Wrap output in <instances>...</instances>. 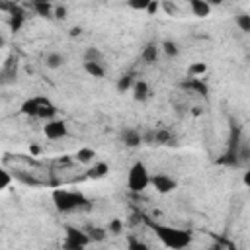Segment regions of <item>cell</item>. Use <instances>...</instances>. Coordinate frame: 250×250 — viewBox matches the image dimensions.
<instances>
[{
    "label": "cell",
    "mask_w": 250,
    "mask_h": 250,
    "mask_svg": "<svg viewBox=\"0 0 250 250\" xmlns=\"http://www.w3.org/2000/svg\"><path fill=\"white\" fill-rule=\"evenodd\" d=\"M94 156H96L94 148H86V146H84V148H78L76 154H74V158H76L80 164H88V162H92Z\"/></svg>",
    "instance_id": "20"
},
{
    "label": "cell",
    "mask_w": 250,
    "mask_h": 250,
    "mask_svg": "<svg viewBox=\"0 0 250 250\" xmlns=\"http://www.w3.org/2000/svg\"><path fill=\"white\" fill-rule=\"evenodd\" d=\"M64 55H61V53H57V51H53V53H49L47 55V59H45V64L49 66V68H61L62 64H64Z\"/></svg>",
    "instance_id": "17"
},
{
    "label": "cell",
    "mask_w": 250,
    "mask_h": 250,
    "mask_svg": "<svg viewBox=\"0 0 250 250\" xmlns=\"http://www.w3.org/2000/svg\"><path fill=\"white\" fill-rule=\"evenodd\" d=\"M84 70L94 76V78H104L105 76V66L104 62H92V61H84Z\"/></svg>",
    "instance_id": "14"
},
{
    "label": "cell",
    "mask_w": 250,
    "mask_h": 250,
    "mask_svg": "<svg viewBox=\"0 0 250 250\" xmlns=\"http://www.w3.org/2000/svg\"><path fill=\"white\" fill-rule=\"evenodd\" d=\"M248 182H250V174L246 172V174H244V184H248Z\"/></svg>",
    "instance_id": "36"
},
{
    "label": "cell",
    "mask_w": 250,
    "mask_h": 250,
    "mask_svg": "<svg viewBox=\"0 0 250 250\" xmlns=\"http://www.w3.org/2000/svg\"><path fill=\"white\" fill-rule=\"evenodd\" d=\"M53 203L57 207V211L61 213H74V211H82V209H90V199L84 197L78 191H68V189H55L53 191Z\"/></svg>",
    "instance_id": "2"
},
{
    "label": "cell",
    "mask_w": 250,
    "mask_h": 250,
    "mask_svg": "<svg viewBox=\"0 0 250 250\" xmlns=\"http://www.w3.org/2000/svg\"><path fill=\"white\" fill-rule=\"evenodd\" d=\"M55 113H57L55 105H53L49 100L41 98V102H39V109H37V115H35V117H39V119H53Z\"/></svg>",
    "instance_id": "13"
},
{
    "label": "cell",
    "mask_w": 250,
    "mask_h": 250,
    "mask_svg": "<svg viewBox=\"0 0 250 250\" xmlns=\"http://www.w3.org/2000/svg\"><path fill=\"white\" fill-rule=\"evenodd\" d=\"M188 72H189V76H203L207 72V64L205 62H193V64H189Z\"/></svg>",
    "instance_id": "25"
},
{
    "label": "cell",
    "mask_w": 250,
    "mask_h": 250,
    "mask_svg": "<svg viewBox=\"0 0 250 250\" xmlns=\"http://www.w3.org/2000/svg\"><path fill=\"white\" fill-rule=\"evenodd\" d=\"M84 61H92V62H104V55L98 47H88L84 53Z\"/></svg>",
    "instance_id": "22"
},
{
    "label": "cell",
    "mask_w": 250,
    "mask_h": 250,
    "mask_svg": "<svg viewBox=\"0 0 250 250\" xmlns=\"http://www.w3.org/2000/svg\"><path fill=\"white\" fill-rule=\"evenodd\" d=\"M188 4H189V8H191L193 16H197V18H209V14H211V4H209L207 0H188Z\"/></svg>",
    "instance_id": "10"
},
{
    "label": "cell",
    "mask_w": 250,
    "mask_h": 250,
    "mask_svg": "<svg viewBox=\"0 0 250 250\" xmlns=\"http://www.w3.org/2000/svg\"><path fill=\"white\" fill-rule=\"evenodd\" d=\"M133 98L137 100V102H145L146 98H148V94H150V90H148V84L145 82V80H135L133 82Z\"/></svg>",
    "instance_id": "12"
},
{
    "label": "cell",
    "mask_w": 250,
    "mask_h": 250,
    "mask_svg": "<svg viewBox=\"0 0 250 250\" xmlns=\"http://www.w3.org/2000/svg\"><path fill=\"white\" fill-rule=\"evenodd\" d=\"M10 21H8V25H10V31H20L21 29V25H23V21H25V12H23V8L20 6V4H16L14 2V6L10 8Z\"/></svg>",
    "instance_id": "8"
},
{
    "label": "cell",
    "mask_w": 250,
    "mask_h": 250,
    "mask_svg": "<svg viewBox=\"0 0 250 250\" xmlns=\"http://www.w3.org/2000/svg\"><path fill=\"white\" fill-rule=\"evenodd\" d=\"M109 172V166H107V162H96L90 170H88V178H94V180H98V178H104L105 174Z\"/></svg>",
    "instance_id": "18"
},
{
    "label": "cell",
    "mask_w": 250,
    "mask_h": 250,
    "mask_svg": "<svg viewBox=\"0 0 250 250\" xmlns=\"http://www.w3.org/2000/svg\"><path fill=\"white\" fill-rule=\"evenodd\" d=\"M4 43H6V41H4V37H0V47H4Z\"/></svg>",
    "instance_id": "38"
},
{
    "label": "cell",
    "mask_w": 250,
    "mask_h": 250,
    "mask_svg": "<svg viewBox=\"0 0 250 250\" xmlns=\"http://www.w3.org/2000/svg\"><path fill=\"white\" fill-rule=\"evenodd\" d=\"M10 182H12L10 172H8V170H4V168L0 166V191H2V189H6V188L10 186Z\"/></svg>",
    "instance_id": "28"
},
{
    "label": "cell",
    "mask_w": 250,
    "mask_h": 250,
    "mask_svg": "<svg viewBox=\"0 0 250 250\" xmlns=\"http://www.w3.org/2000/svg\"><path fill=\"white\" fill-rule=\"evenodd\" d=\"M12 6H14V2H10V0H0V10H2V12H10Z\"/></svg>",
    "instance_id": "35"
},
{
    "label": "cell",
    "mask_w": 250,
    "mask_h": 250,
    "mask_svg": "<svg viewBox=\"0 0 250 250\" xmlns=\"http://www.w3.org/2000/svg\"><path fill=\"white\" fill-rule=\"evenodd\" d=\"M160 8L168 14V16H174V14H178V8H176V4H172V2H168V0H164V2H160Z\"/></svg>",
    "instance_id": "30"
},
{
    "label": "cell",
    "mask_w": 250,
    "mask_h": 250,
    "mask_svg": "<svg viewBox=\"0 0 250 250\" xmlns=\"http://www.w3.org/2000/svg\"><path fill=\"white\" fill-rule=\"evenodd\" d=\"M141 141H143V137H141V133H139L137 129H125V131L121 133V143H123L125 146H129V148L139 146Z\"/></svg>",
    "instance_id": "11"
},
{
    "label": "cell",
    "mask_w": 250,
    "mask_h": 250,
    "mask_svg": "<svg viewBox=\"0 0 250 250\" xmlns=\"http://www.w3.org/2000/svg\"><path fill=\"white\" fill-rule=\"evenodd\" d=\"M53 14H55L57 20H64V18H66V8H64V6H59V8L53 10Z\"/></svg>",
    "instance_id": "34"
},
{
    "label": "cell",
    "mask_w": 250,
    "mask_h": 250,
    "mask_svg": "<svg viewBox=\"0 0 250 250\" xmlns=\"http://www.w3.org/2000/svg\"><path fill=\"white\" fill-rule=\"evenodd\" d=\"M150 4V0H127V6L131 8V10H146V6Z\"/></svg>",
    "instance_id": "27"
},
{
    "label": "cell",
    "mask_w": 250,
    "mask_h": 250,
    "mask_svg": "<svg viewBox=\"0 0 250 250\" xmlns=\"http://www.w3.org/2000/svg\"><path fill=\"white\" fill-rule=\"evenodd\" d=\"M162 51L168 55V57H176L178 53H180V49H178V45L174 43V41H170V39H166V41H162Z\"/></svg>",
    "instance_id": "24"
},
{
    "label": "cell",
    "mask_w": 250,
    "mask_h": 250,
    "mask_svg": "<svg viewBox=\"0 0 250 250\" xmlns=\"http://www.w3.org/2000/svg\"><path fill=\"white\" fill-rule=\"evenodd\" d=\"M43 133L49 141H59V139L68 135V127L62 119H47L45 127H43Z\"/></svg>",
    "instance_id": "5"
},
{
    "label": "cell",
    "mask_w": 250,
    "mask_h": 250,
    "mask_svg": "<svg viewBox=\"0 0 250 250\" xmlns=\"http://www.w3.org/2000/svg\"><path fill=\"white\" fill-rule=\"evenodd\" d=\"M150 186L158 193H170L178 188V182L168 174H154V176H150Z\"/></svg>",
    "instance_id": "6"
},
{
    "label": "cell",
    "mask_w": 250,
    "mask_h": 250,
    "mask_svg": "<svg viewBox=\"0 0 250 250\" xmlns=\"http://www.w3.org/2000/svg\"><path fill=\"white\" fill-rule=\"evenodd\" d=\"M18 80V59L16 57H8L2 70H0V84L2 86H10Z\"/></svg>",
    "instance_id": "7"
},
{
    "label": "cell",
    "mask_w": 250,
    "mask_h": 250,
    "mask_svg": "<svg viewBox=\"0 0 250 250\" xmlns=\"http://www.w3.org/2000/svg\"><path fill=\"white\" fill-rule=\"evenodd\" d=\"M154 141L156 143H172V135L168 131H156L154 133Z\"/></svg>",
    "instance_id": "29"
},
{
    "label": "cell",
    "mask_w": 250,
    "mask_h": 250,
    "mask_svg": "<svg viewBox=\"0 0 250 250\" xmlns=\"http://www.w3.org/2000/svg\"><path fill=\"white\" fill-rule=\"evenodd\" d=\"M88 236H90V240L102 242L105 238V230L104 229H98V227H92V229H88Z\"/></svg>",
    "instance_id": "26"
},
{
    "label": "cell",
    "mask_w": 250,
    "mask_h": 250,
    "mask_svg": "<svg viewBox=\"0 0 250 250\" xmlns=\"http://www.w3.org/2000/svg\"><path fill=\"white\" fill-rule=\"evenodd\" d=\"M133 82H135V78L131 76V74H123V76H119V80H117V92L119 94H125L127 90H131L133 88Z\"/></svg>",
    "instance_id": "21"
},
{
    "label": "cell",
    "mask_w": 250,
    "mask_h": 250,
    "mask_svg": "<svg viewBox=\"0 0 250 250\" xmlns=\"http://www.w3.org/2000/svg\"><path fill=\"white\" fill-rule=\"evenodd\" d=\"M121 221L119 219H111V223H109V232H113V234H119L121 232Z\"/></svg>",
    "instance_id": "33"
},
{
    "label": "cell",
    "mask_w": 250,
    "mask_h": 250,
    "mask_svg": "<svg viewBox=\"0 0 250 250\" xmlns=\"http://www.w3.org/2000/svg\"><path fill=\"white\" fill-rule=\"evenodd\" d=\"M150 186V174L146 170V166L137 160L131 168H129V174H127V188L133 191V193H141L145 191L146 188Z\"/></svg>",
    "instance_id": "3"
},
{
    "label": "cell",
    "mask_w": 250,
    "mask_h": 250,
    "mask_svg": "<svg viewBox=\"0 0 250 250\" xmlns=\"http://www.w3.org/2000/svg\"><path fill=\"white\" fill-rule=\"evenodd\" d=\"M207 2H209V4H221L223 0H207Z\"/></svg>",
    "instance_id": "37"
},
{
    "label": "cell",
    "mask_w": 250,
    "mask_h": 250,
    "mask_svg": "<svg viewBox=\"0 0 250 250\" xmlns=\"http://www.w3.org/2000/svg\"><path fill=\"white\" fill-rule=\"evenodd\" d=\"M180 88L182 90H188V92H193V94H199V96H207L209 94V88L205 86V82L199 80V78H195V76L182 80L180 82Z\"/></svg>",
    "instance_id": "9"
},
{
    "label": "cell",
    "mask_w": 250,
    "mask_h": 250,
    "mask_svg": "<svg viewBox=\"0 0 250 250\" xmlns=\"http://www.w3.org/2000/svg\"><path fill=\"white\" fill-rule=\"evenodd\" d=\"M148 227L152 229V232L158 236V240L166 246V248H172V250H182L186 246L191 244V232L186 230V229H178V227H170V225H160V223H154V221H146Z\"/></svg>",
    "instance_id": "1"
},
{
    "label": "cell",
    "mask_w": 250,
    "mask_h": 250,
    "mask_svg": "<svg viewBox=\"0 0 250 250\" xmlns=\"http://www.w3.org/2000/svg\"><path fill=\"white\" fill-rule=\"evenodd\" d=\"M35 2H51V0H35Z\"/></svg>",
    "instance_id": "39"
},
{
    "label": "cell",
    "mask_w": 250,
    "mask_h": 250,
    "mask_svg": "<svg viewBox=\"0 0 250 250\" xmlns=\"http://www.w3.org/2000/svg\"><path fill=\"white\" fill-rule=\"evenodd\" d=\"M236 25L240 27L242 33H250V16L246 12H240L236 16Z\"/></svg>",
    "instance_id": "23"
},
{
    "label": "cell",
    "mask_w": 250,
    "mask_h": 250,
    "mask_svg": "<svg viewBox=\"0 0 250 250\" xmlns=\"http://www.w3.org/2000/svg\"><path fill=\"white\" fill-rule=\"evenodd\" d=\"M141 59H143L146 64H152V62H156V59H158V45H156V43H148V45L143 49V53H141Z\"/></svg>",
    "instance_id": "16"
},
{
    "label": "cell",
    "mask_w": 250,
    "mask_h": 250,
    "mask_svg": "<svg viewBox=\"0 0 250 250\" xmlns=\"http://www.w3.org/2000/svg\"><path fill=\"white\" fill-rule=\"evenodd\" d=\"M33 10H35V14L41 16V18H51V16H53L51 2H35V0H33Z\"/></svg>",
    "instance_id": "19"
},
{
    "label": "cell",
    "mask_w": 250,
    "mask_h": 250,
    "mask_svg": "<svg viewBox=\"0 0 250 250\" xmlns=\"http://www.w3.org/2000/svg\"><path fill=\"white\" fill-rule=\"evenodd\" d=\"M158 10H160V0H150V4L146 6L145 12H148L150 16H154V14H158Z\"/></svg>",
    "instance_id": "32"
},
{
    "label": "cell",
    "mask_w": 250,
    "mask_h": 250,
    "mask_svg": "<svg viewBox=\"0 0 250 250\" xmlns=\"http://www.w3.org/2000/svg\"><path fill=\"white\" fill-rule=\"evenodd\" d=\"M39 102H41V98H29V100H25V102L21 104L20 111H21L23 115L35 117V115H37V109H39Z\"/></svg>",
    "instance_id": "15"
},
{
    "label": "cell",
    "mask_w": 250,
    "mask_h": 250,
    "mask_svg": "<svg viewBox=\"0 0 250 250\" xmlns=\"http://www.w3.org/2000/svg\"><path fill=\"white\" fill-rule=\"evenodd\" d=\"M127 246H129L131 250H146V244L141 242V240H137V238H133V236L127 240Z\"/></svg>",
    "instance_id": "31"
},
{
    "label": "cell",
    "mask_w": 250,
    "mask_h": 250,
    "mask_svg": "<svg viewBox=\"0 0 250 250\" xmlns=\"http://www.w3.org/2000/svg\"><path fill=\"white\" fill-rule=\"evenodd\" d=\"M64 242H62V246L64 248H68V250H78V248H84V246H88L92 240H90V236L84 232V230H80V229H76V227H70V225H66L64 227Z\"/></svg>",
    "instance_id": "4"
}]
</instances>
